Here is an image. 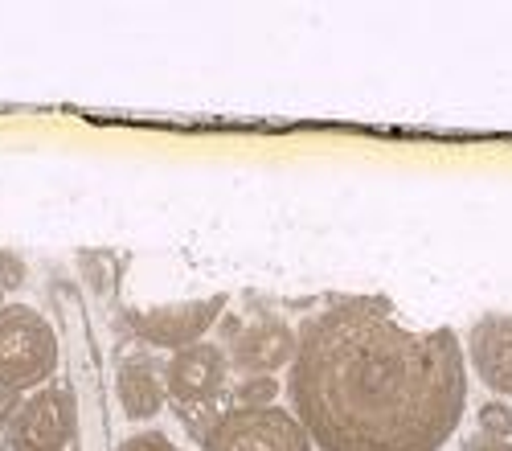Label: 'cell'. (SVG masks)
<instances>
[{
  "label": "cell",
  "mask_w": 512,
  "mask_h": 451,
  "mask_svg": "<svg viewBox=\"0 0 512 451\" xmlns=\"http://www.w3.org/2000/svg\"><path fill=\"white\" fill-rule=\"evenodd\" d=\"M119 451H181V447L168 439L164 431H136V435H127L119 443Z\"/></svg>",
  "instance_id": "cell-12"
},
{
  "label": "cell",
  "mask_w": 512,
  "mask_h": 451,
  "mask_svg": "<svg viewBox=\"0 0 512 451\" xmlns=\"http://www.w3.org/2000/svg\"><path fill=\"white\" fill-rule=\"evenodd\" d=\"M476 423H480V435L488 443H504V439H512V406L500 402V398H492V402L480 406V419Z\"/></svg>",
  "instance_id": "cell-10"
},
{
  "label": "cell",
  "mask_w": 512,
  "mask_h": 451,
  "mask_svg": "<svg viewBox=\"0 0 512 451\" xmlns=\"http://www.w3.org/2000/svg\"><path fill=\"white\" fill-rule=\"evenodd\" d=\"M467 357H472V369L492 394L512 398V316H480L467 333Z\"/></svg>",
  "instance_id": "cell-7"
},
{
  "label": "cell",
  "mask_w": 512,
  "mask_h": 451,
  "mask_svg": "<svg viewBox=\"0 0 512 451\" xmlns=\"http://www.w3.org/2000/svg\"><path fill=\"white\" fill-rule=\"evenodd\" d=\"M226 312V296H209V300H189V304H160V308H132L127 312V324L132 333L152 345V349H189L197 345L218 316Z\"/></svg>",
  "instance_id": "cell-4"
},
{
  "label": "cell",
  "mask_w": 512,
  "mask_h": 451,
  "mask_svg": "<svg viewBox=\"0 0 512 451\" xmlns=\"http://www.w3.org/2000/svg\"><path fill=\"white\" fill-rule=\"evenodd\" d=\"M287 394L320 451H439L463 423L467 361L451 328L353 296L304 320Z\"/></svg>",
  "instance_id": "cell-1"
},
{
  "label": "cell",
  "mask_w": 512,
  "mask_h": 451,
  "mask_svg": "<svg viewBox=\"0 0 512 451\" xmlns=\"http://www.w3.org/2000/svg\"><path fill=\"white\" fill-rule=\"evenodd\" d=\"M295 349H300V333H295L291 324L275 320V316H263V320L238 328L226 361H234L246 378H263V374L271 378L275 369L295 361Z\"/></svg>",
  "instance_id": "cell-6"
},
{
  "label": "cell",
  "mask_w": 512,
  "mask_h": 451,
  "mask_svg": "<svg viewBox=\"0 0 512 451\" xmlns=\"http://www.w3.org/2000/svg\"><path fill=\"white\" fill-rule=\"evenodd\" d=\"M275 394H279V382L275 378H246L242 386H238V406H250V410H259V406H271L275 402Z\"/></svg>",
  "instance_id": "cell-11"
},
{
  "label": "cell",
  "mask_w": 512,
  "mask_h": 451,
  "mask_svg": "<svg viewBox=\"0 0 512 451\" xmlns=\"http://www.w3.org/2000/svg\"><path fill=\"white\" fill-rule=\"evenodd\" d=\"M463 451H512V443H472V447H463Z\"/></svg>",
  "instance_id": "cell-13"
},
{
  "label": "cell",
  "mask_w": 512,
  "mask_h": 451,
  "mask_svg": "<svg viewBox=\"0 0 512 451\" xmlns=\"http://www.w3.org/2000/svg\"><path fill=\"white\" fill-rule=\"evenodd\" d=\"M201 451H316V447L291 410L234 406L205 431Z\"/></svg>",
  "instance_id": "cell-3"
},
{
  "label": "cell",
  "mask_w": 512,
  "mask_h": 451,
  "mask_svg": "<svg viewBox=\"0 0 512 451\" xmlns=\"http://www.w3.org/2000/svg\"><path fill=\"white\" fill-rule=\"evenodd\" d=\"M62 361L58 328L29 304L0 308V390L25 394L41 390Z\"/></svg>",
  "instance_id": "cell-2"
},
{
  "label": "cell",
  "mask_w": 512,
  "mask_h": 451,
  "mask_svg": "<svg viewBox=\"0 0 512 451\" xmlns=\"http://www.w3.org/2000/svg\"><path fill=\"white\" fill-rule=\"evenodd\" d=\"M74 439V398L58 386L33 390L9 423L13 451H66Z\"/></svg>",
  "instance_id": "cell-5"
},
{
  "label": "cell",
  "mask_w": 512,
  "mask_h": 451,
  "mask_svg": "<svg viewBox=\"0 0 512 451\" xmlns=\"http://www.w3.org/2000/svg\"><path fill=\"white\" fill-rule=\"evenodd\" d=\"M226 365L230 361H226V353L218 345L197 341V345L173 353V361H168V369H164L168 394H173L177 402H185V406L209 402L213 394L226 386Z\"/></svg>",
  "instance_id": "cell-8"
},
{
  "label": "cell",
  "mask_w": 512,
  "mask_h": 451,
  "mask_svg": "<svg viewBox=\"0 0 512 451\" xmlns=\"http://www.w3.org/2000/svg\"><path fill=\"white\" fill-rule=\"evenodd\" d=\"M119 406H123V415L127 419H156L160 415V406H164V382L160 374L148 365V361H123L119 365Z\"/></svg>",
  "instance_id": "cell-9"
}]
</instances>
